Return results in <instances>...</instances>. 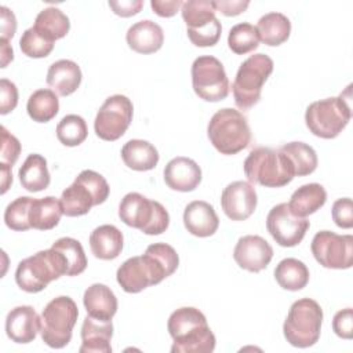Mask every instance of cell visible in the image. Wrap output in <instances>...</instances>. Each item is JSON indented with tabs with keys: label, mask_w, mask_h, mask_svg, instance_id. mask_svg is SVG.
I'll return each mask as SVG.
<instances>
[{
	"label": "cell",
	"mask_w": 353,
	"mask_h": 353,
	"mask_svg": "<svg viewBox=\"0 0 353 353\" xmlns=\"http://www.w3.org/2000/svg\"><path fill=\"white\" fill-rule=\"evenodd\" d=\"M80 353H110V339L113 335L112 320H99L87 316L81 325Z\"/></svg>",
	"instance_id": "obj_21"
},
{
	"label": "cell",
	"mask_w": 353,
	"mask_h": 353,
	"mask_svg": "<svg viewBox=\"0 0 353 353\" xmlns=\"http://www.w3.org/2000/svg\"><path fill=\"white\" fill-rule=\"evenodd\" d=\"M121 159L131 170L149 171L157 165L159 152L148 141L131 139L121 148Z\"/></svg>",
	"instance_id": "obj_27"
},
{
	"label": "cell",
	"mask_w": 353,
	"mask_h": 353,
	"mask_svg": "<svg viewBox=\"0 0 353 353\" xmlns=\"http://www.w3.org/2000/svg\"><path fill=\"white\" fill-rule=\"evenodd\" d=\"M0 15H1V39L3 40H10L14 37L15 30H17V19L14 12L7 8L6 6L0 7Z\"/></svg>",
	"instance_id": "obj_49"
},
{
	"label": "cell",
	"mask_w": 353,
	"mask_h": 353,
	"mask_svg": "<svg viewBox=\"0 0 353 353\" xmlns=\"http://www.w3.org/2000/svg\"><path fill=\"white\" fill-rule=\"evenodd\" d=\"M33 28L48 40L55 41L68 34L70 21L59 8L47 7L37 14Z\"/></svg>",
	"instance_id": "obj_32"
},
{
	"label": "cell",
	"mask_w": 353,
	"mask_h": 353,
	"mask_svg": "<svg viewBox=\"0 0 353 353\" xmlns=\"http://www.w3.org/2000/svg\"><path fill=\"white\" fill-rule=\"evenodd\" d=\"M19 48L29 58H46L54 50V41L40 34L32 26L22 33L19 39Z\"/></svg>",
	"instance_id": "obj_40"
},
{
	"label": "cell",
	"mask_w": 353,
	"mask_h": 353,
	"mask_svg": "<svg viewBox=\"0 0 353 353\" xmlns=\"http://www.w3.org/2000/svg\"><path fill=\"white\" fill-rule=\"evenodd\" d=\"M179 265V256L174 247L165 243L150 244L143 255L124 261L117 269L116 279L120 287L128 294L161 283L171 276Z\"/></svg>",
	"instance_id": "obj_1"
},
{
	"label": "cell",
	"mask_w": 353,
	"mask_h": 353,
	"mask_svg": "<svg viewBox=\"0 0 353 353\" xmlns=\"http://www.w3.org/2000/svg\"><path fill=\"white\" fill-rule=\"evenodd\" d=\"M182 4L183 1L181 0H152L150 1V6H152V10L153 12H156L159 17H163V18H170V17H174L179 8H182Z\"/></svg>",
	"instance_id": "obj_48"
},
{
	"label": "cell",
	"mask_w": 353,
	"mask_h": 353,
	"mask_svg": "<svg viewBox=\"0 0 353 353\" xmlns=\"http://www.w3.org/2000/svg\"><path fill=\"white\" fill-rule=\"evenodd\" d=\"M207 135L211 145L221 154H236L251 142V130L247 117L232 108L219 109L212 114Z\"/></svg>",
	"instance_id": "obj_5"
},
{
	"label": "cell",
	"mask_w": 353,
	"mask_h": 353,
	"mask_svg": "<svg viewBox=\"0 0 353 353\" xmlns=\"http://www.w3.org/2000/svg\"><path fill=\"white\" fill-rule=\"evenodd\" d=\"M88 135L85 120L79 114H66L57 125V138L65 146H79Z\"/></svg>",
	"instance_id": "obj_37"
},
{
	"label": "cell",
	"mask_w": 353,
	"mask_h": 353,
	"mask_svg": "<svg viewBox=\"0 0 353 353\" xmlns=\"http://www.w3.org/2000/svg\"><path fill=\"white\" fill-rule=\"evenodd\" d=\"M80 66L70 59H59L50 65L47 72V84L61 97L73 94L81 83Z\"/></svg>",
	"instance_id": "obj_23"
},
{
	"label": "cell",
	"mask_w": 353,
	"mask_h": 353,
	"mask_svg": "<svg viewBox=\"0 0 353 353\" xmlns=\"http://www.w3.org/2000/svg\"><path fill=\"white\" fill-rule=\"evenodd\" d=\"M233 258L241 269L258 273L270 263L273 248L263 237L258 234H247L237 240Z\"/></svg>",
	"instance_id": "obj_17"
},
{
	"label": "cell",
	"mask_w": 353,
	"mask_h": 353,
	"mask_svg": "<svg viewBox=\"0 0 353 353\" xmlns=\"http://www.w3.org/2000/svg\"><path fill=\"white\" fill-rule=\"evenodd\" d=\"M228 44L229 48L237 55H244L256 50L259 46L256 28L248 22H241L232 26L228 36Z\"/></svg>",
	"instance_id": "obj_36"
},
{
	"label": "cell",
	"mask_w": 353,
	"mask_h": 353,
	"mask_svg": "<svg viewBox=\"0 0 353 353\" xmlns=\"http://www.w3.org/2000/svg\"><path fill=\"white\" fill-rule=\"evenodd\" d=\"M62 214V205L58 199L52 196L34 199L29 212L30 228L37 230H51L59 223Z\"/></svg>",
	"instance_id": "obj_30"
},
{
	"label": "cell",
	"mask_w": 353,
	"mask_h": 353,
	"mask_svg": "<svg viewBox=\"0 0 353 353\" xmlns=\"http://www.w3.org/2000/svg\"><path fill=\"white\" fill-rule=\"evenodd\" d=\"M183 225L193 236L210 237L218 230L219 218L210 203L194 200L185 207Z\"/></svg>",
	"instance_id": "obj_20"
},
{
	"label": "cell",
	"mask_w": 353,
	"mask_h": 353,
	"mask_svg": "<svg viewBox=\"0 0 353 353\" xmlns=\"http://www.w3.org/2000/svg\"><path fill=\"white\" fill-rule=\"evenodd\" d=\"M110 188L106 179L94 170L81 171L74 182L61 194L62 211L66 216H81L90 212L94 205H99L109 197Z\"/></svg>",
	"instance_id": "obj_6"
},
{
	"label": "cell",
	"mask_w": 353,
	"mask_h": 353,
	"mask_svg": "<svg viewBox=\"0 0 353 353\" xmlns=\"http://www.w3.org/2000/svg\"><path fill=\"white\" fill-rule=\"evenodd\" d=\"M21 153V143L19 141L7 131V128L1 127V153H0V163H4L12 167Z\"/></svg>",
	"instance_id": "obj_42"
},
{
	"label": "cell",
	"mask_w": 353,
	"mask_h": 353,
	"mask_svg": "<svg viewBox=\"0 0 353 353\" xmlns=\"http://www.w3.org/2000/svg\"><path fill=\"white\" fill-rule=\"evenodd\" d=\"M192 85L196 95L207 102H219L230 91L225 68L212 55H201L193 61Z\"/></svg>",
	"instance_id": "obj_12"
},
{
	"label": "cell",
	"mask_w": 353,
	"mask_h": 353,
	"mask_svg": "<svg viewBox=\"0 0 353 353\" xmlns=\"http://www.w3.org/2000/svg\"><path fill=\"white\" fill-rule=\"evenodd\" d=\"M243 168L250 183L265 188H283L295 176L292 163L280 149L263 146L250 152Z\"/></svg>",
	"instance_id": "obj_3"
},
{
	"label": "cell",
	"mask_w": 353,
	"mask_h": 353,
	"mask_svg": "<svg viewBox=\"0 0 353 353\" xmlns=\"http://www.w3.org/2000/svg\"><path fill=\"white\" fill-rule=\"evenodd\" d=\"M61 276H66L65 262L62 255L52 247L22 259L15 270L18 287L32 294L43 291L52 280Z\"/></svg>",
	"instance_id": "obj_7"
},
{
	"label": "cell",
	"mask_w": 353,
	"mask_h": 353,
	"mask_svg": "<svg viewBox=\"0 0 353 353\" xmlns=\"http://www.w3.org/2000/svg\"><path fill=\"white\" fill-rule=\"evenodd\" d=\"M109 7L119 17H132L141 11L143 7L142 0H110Z\"/></svg>",
	"instance_id": "obj_46"
},
{
	"label": "cell",
	"mask_w": 353,
	"mask_h": 353,
	"mask_svg": "<svg viewBox=\"0 0 353 353\" xmlns=\"http://www.w3.org/2000/svg\"><path fill=\"white\" fill-rule=\"evenodd\" d=\"M274 63L266 54L250 55L239 68L232 91L234 103L241 110H248L261 99L262 85L272 74Z\"/></svg>",
	"instance_id": "obj_11"
},
{
	"label": "cell",
	"mask_w": 353,
	"mask_h": 353,
	"mask_svg": "<svg viewBox=\"0 0 353 353\" xmlns=\"http://www.w3.org/2000/svg\"><path fill=\"white\" fill-rule=\"evenodd\" d=\"M33 197L21 196L11 201L4 211V222L7 228L17 232H23L30 229L29 212L33 203Z\"/></svg>",
	"instance_id": "obj_39"
},
{
	"label": "cell",
	"mask_w": 353,
	"mask_h": 353,
	"mask_svg": "<svg viewBox=\"0 0 353 353\" xmlns=\"http://www.w3.org/2000/svg\"><path fill=\"white\" fill-rule=\"evenodd\" d=\"M167 330L174 343L172 353H211L216 339L207 324L205 316L196 307L183 306L171 313Z\"/></svg>",
	"instance_id": "obj_2"
},
{
	"label": "cell",
	"mask_w": 353,
	"mask_h": 353,
	"mask_svg": "<svg viewBox=\"0 0 353 353\" xmlns=\"http://www.w3.org/2000/svg\"><path fill=\"white\" fill-rule=\"evenodd\" d=\"M350 85L339 97H331L312 102L305 112V123L309 131L324 139L338 137L352 119Z\"/></svg>",
	"instance_id": "obj_4"
},
{
	"label": "cell",
	"mask_w": 353,
	"mask_h": 353,
	"mask_svg": "<svg viewBox=\"0 0 353 353\" xmlns=\"http://www.w3.org/2000/svg\"><path fill=\"white\" fill-rule=\"evenodd\" d=\"M40 332V316L32 306L11 309L6 317V334L15 343H29Z\"/></svg>",
	"instance_id": "obj_18"
},
{
	"label": "cell",
	"mask_w": 353,
	"mask_h": 353,
	"mask_svg": "<svg viewBox=\"0 0 353 353\" xmlns=\"http://www.w3.org/2000/svg\"><path fill=\"white\" fill-rule=\"evenodd\" d=\"M258 197L252 183L234 181L221 194V205L225 215L232 221H245L256 208Z\"/></svg>",
	"instance_id": "obj_16"
},
{
	"label": "cell",
	"mask_w": 353,
	"mask_h": 353,
	"mask_svg": "<svg viewBox=\"0 0 353 353\" xmlns=\"http://www.w3.org/2000/svg\"><path fill=\"white\" fill-rule=\"evenodd\" d=\"M215 11L222 12L226 17H236L247 10L250 1H240V0H216L212 1Z\"/></svg>",
	"instance_id": "obj_47"
},
{
	"label": "cell",
	"mask_w": 353,
	"mask_h": 353,
	"mask_svg": "<svg viewBox=\"0 0 353 353\" xmlns=\"http://www.w3.org/2000/svg\"><path fill=\"white\" fill-rule=\"evenodd\" d=\"M309 226L310 222L306 218L295 216L287 203L274 205L266 216V229L281 247L298 245L303 240Z\"/></svg>",
	"instance_id": "obj_15"
},
{
	"label": "cell",
	"mask_w": 353,
	"mask_h": 353,
	"mask_svg": "<svg viewBox=\"0 0 353 353\" xmlns=\"http://www.w3.org/2000/svg\"><path fill=\"white\" fill-rule=\"evenodd\" d=\"M307 266L296 258H285L274 269V279L279 285L288 291H299L309 283Z\"/></svg>",
	"instance_id": "obj_31"
},
{
	"label": "cell",
	"mask_w": 353,
	"mask_h": 353,
	"mask_svg": "<svg viewBox=\"0 0 353 353\" xmlns=\"http://www.w3.org/2000/svg\"><path fill=\"white\" fill-rule=\"evenodd\" d=\"M26 110L29 117L37 123H47L52 120L59 110V101L57 94L48 88L36 90L28 99Z\"/></svg>",
	"instance_id": "obj_33"
},
{
	"label": "cell",
	"mask_w": 353,
	"mask_h": 353,
	"mask_svg": "<svg viewBox=\"0 0 353 353\" xmlns=\"http://www.w3.org/2000/svg\"><path fill=\"white\" fill-rule=\"evenodd\" d=\"M164 182L172 190L192 192L201 182V168L189 157H174L164 167Z\"/></svg>",
	"instance_id": "obj_19"
},
{
	"label": "cell",
	"mask_w": 353,
	"mask_h": 353,
	"mask_svg": "<svg viewBox=\"0 0 353 353\" xmlns=\"http://www.w3.org/2000/svg\"><path fill=\"white\" fill-rule=\"evenodd\" d=\"M57 250L65 262L66 276L81 274L87 268V258L81 243L73 237H61L51 245Z\"/></svg>",
	"instance_id": "obj_35"
},
{
	"label": "cell",
	"mask_w": 353,
	"mask_h": 353,
	"mask_svg": "<svg viewBox=\"0 0 353 353\" xmlns=\"http://www.w3.org/2000/svg\"><path fill=\"white\" fill-rule=\"evenodd\" d=\"M186 32L192 44L197 47H212L221 39L222 25L218 18H215L214 21L196 29H186Z\"/></svg>",
	"instance_id": "obj_41"
},
{
	"label": "cell",
	"mask_w": 353,
	"mask_h": 353,
	"mask_svg": "<svg viewBox=\"0 0 353 353\" xmlns=\"http://www.w3.org/2000/svg\"><path fill=\"white\" fill-rule=\"evenodd\" d=\"M125 40L132 51L138 54H153L161 48L164 43V32L159 23L150 19H143L130 26Z\"/></svg>",
	"instance_id": "obj_22"
},
{
	"label": "cell",
	"mask_w": 353,
	"mask_h": 353,
	"mask_svg": "<svg viewBox=\"0 0 353 353\" xmlns=\"http://www.w3.org/2000/svg\"><path fill=\"white\" fill-rule=\"evenodd\" d=\"M327 201V192L320 183H306L298 188L291 199L288 207L295 216L306 218L310 214H314L320 210Z\"/></svg>",
	"instance_id": "obj_26"
},
{
	"label": "cell",
	"mask_w": 353,
	"mask_h": 353,
	"mask_svg": "<svg viewBox=\"0 0 353 353\" xmlns=\"http://www.w3.org/2000/svg\"><path fill=\"white\" fill-rule=\"evenodd\" d=\"M83 303L88 316L99 320H112L119 306L114 292L101 283H95L84 291Z\"/></svg>",
	"instance_id": "obj_24"
},
{
	"label": "cell",
	"mask_w": 353,
	"mask_h": 353,
	"mask_svg": "<svg viewBox=\"0 0 353 353\" xmlns=\"http://www.w3.org/2000/svg\"><path fill=\"white\" fill-rule=\"evenodd\" d=\"M123 233L114 225H101L90 234V248L95 258L110 261L121 254Z\"/></svg>",
	"instance_id": "obj_25"
},
{
	"label": "cell",
	"mask_w": 353,
	"mask_h": 353,
	"mask_svg": "<svg viewBox=\"0 0 353 353\" xmlns=\"http://www.w3.org/2000/svg\"><path fill=\"white\" fill-rule=\"evenodd\" d=\"M0 47H1V68H6L8 62L14 59V52L7 40L0 39Z\"/></svg>",
	"instance_id": "obj_51"
},
{
	"label": "cell",
	"mask_w": 353,
	"mask_h": 353,
	"mask_svg": "<svg viewBox=\"0 0 353 353\" xmlns=\"http://www.w3.org/2000/svg\"><path fill=\"white\" fill-rule=\"evenodd\" d=\"M332 330L338 336H341L343 339H352V336H353V310H352V307L342 309L334 316Z\"/></svg>",
	"instance_id": "obj_45"
},
{
	"label": "cell",
	"mask_w": 353,
	"mask_h": 353,
	"mask_svg": "<svg viewBox=\"0 0 353 353\" xmlns=\"http://www.w3.org/2000/svg\"><path fill=\"white\" fill-rule=\"evenodd\" d=\"M0 113L7 114L17 108L18 88L8 79L0 80Z\"/></svg>",
	"instance_id": "obj_44"
},
{
	"label": "cell",
	"mask_w": 353,
	"mask_h": 353,
	"mask_svg": "<svg viewBox=\"0 0 353 353\" xmlns=\"http://www.w3.org/2000/svg\"><path fill=\"white\" fill-rule=\"evenodd\" d=\"M0 175H1V193L4 194L8 190L10 185L12 183L11 167L4 163H0Z\"/></svg>",
	"instance_id": "obj_50"
},
{
	"label": "cell",
	"mask_w": 353,
	"mask_h": 353,
	"mask_svg": "<svg viewBox=\"0 0 353 353\" xmlns=\"http://www.w3.org/2000/svg\"><path fill=\"white\" fill-rule=\"evenodd\" d=\"M331 214H332V219H334L336 226H339L342 229H350L353 226V204H352V199H349V197L338 199L332 204Z\"/></svg>",
	"instance_id": "obj_43"
},
{
	"label": "cell",
	"mask_w": 353,
	"mask_h": 353,
	"mask_svg": "<svg viewBox=\"0 0 353 353\" xmlns=\"http://www.w3.org/2000/svg\"><path fill=\"white\" fill-rule=\"evenodd\" d=\"M119 216L127 226L149 236L161 234L170 225V215L164 205L137 192H130L121 199Z\"/></svg>",
	"instance_id": "obj_9"
},
{
	"label": "cell",
	"mask_w": 353,
	"mask_h": 353,
	"mask_svg": "<svg viewBox=\"0 0 353 353\" xmlns=\"http://www.w3.org/2000/svg\"><path fill=\"white\" fill-rule=\"evenodd\" d=\"M132 113V102L125 95L114 94L106 98L94 121L95 134L103 141H117L130 127Z\"/></svg>",
	"instance_id": "obj_13"
},
{
	"label": "cell",
	"mask_w": 353,
	"mask_h": 353,
	"mask_svg": "<svg viewBox=\"0 0 353 353\" xmlns=\"http://www.w3.org/2000/svg\"><path fill=\"white\" fill-rule=\"evenodd\" d=\"M19 182L28 192H40L48 188L51 176L47 168V160L41 154L33 153L26 157L18 172Z\"/></svg>",
	"instance_id": "obj_28"
},
{
	"label": "cell",
	"mask_w": 353,
	"mask_h": 353,
	"mask_svg": "<svg viewBox=\"0 0 353 353\" xmlns=\"http://www.w3.org/2000/svg\"><path fill=\"white\" fill-rule=\"evenodd\" d=\"M77 316V305L70 296L61 295L51 299L40 316V335L43 342L54 349L65 347L72 339Z\"/></svg>",
	"instance_id": "obj_10"
},
{
	"label": "cell",
	"mask_w": 353,
	"mask_h": 353,
	"mask_svg": "<svg viewBox=\"0 0 353 353\" xmlns=\"http://www.w3.org/2000/svg\"><path fill=\"white\" fill-rule=\"evenodd\" d=\"M292 163L295 170V176H305L317 168V154L316 150L305 142H290L279 148Z\"/></svg>",
	"instance_id": "obj_34"
},
{
	"label": "cell",
	"mask_w": 353,
	"mask_h": 353,
	"mask_svg": "<svg viewBox=\"0 0 353 353\" xmlns=\"http://www.w3.org/2000/svg\"><path fill=\"white\" fill-rule=\"evenodd\" d=\"M323 309L310 298L295 301L283 324V334L287 342L295 347L313 346L321 332Z\"/></svg>",
	"instance_id": "obj_8"
},
{
	"label": "cell",
	"mask_w": 353,
	"mask_h": 353,
	"mask_svg": "<svg viewBox=\"0 0 353 353\" xmlns=\"http://www.w3.org/2000/svg\"><path fill=\"white\" fill-rule=\"evenodd\" d=\"M259 40L270 47H276L287 41L291 33V22L281 12H268L259 18L256 23Z\"/></svg>",
	"instance_id": "obj_29"
},
{
	"label": "cell",
	"mask_w": 353,
	"mask_h": 353,
	"mask_svg": "<svg viewBox=\"0 0 353 353\" xmlns=\"http://www.w3.org/2000/svg\"><path fill=\"white\" fill-rule=\"evenodd\" d=\"M314 259L327 269H349L353 265V236L320 230L310 244Z\"/></svg>",
	"instance_id": "obj_14"
},
{
	"label": "cell",
	"mask_w": 353,
	"mask_h": 353,
	"mask_svg": "<svg viewBox=\"0 0 353 353\" xmlns=\"http://www.w3.org/2000/svg\"><path fill=\"white\" fill-rule=\"evenodd\" d=\"M182 18L186 23V29H196L199 26H203L211 21H214L215 17V7L211 0H188L183 1L182 8Z\"/></svg>",
	"instance_id": "obj_38"
}]
</instances>
